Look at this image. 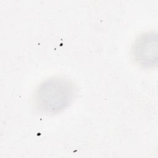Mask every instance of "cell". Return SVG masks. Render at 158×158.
Masks as SVG:
<instances>
[{
    "label": "cell",
    "mask_w": 158,
    "mask_h": 158,
    "mask_svg": "<svg viewBox=\"0 0 158 158\" xmlns=\"http://www.w3.org/2000/svg\"><path fill=\"white\" fill-rule=\"evenodd\" d=\"M76 94L77 88L72 81L64 77H53L38 86L34 94V102L41 112L57 114L70 105Z\"/></svg>",
    "instance_id": "cell-1"
},
{
    "label": "cell",
    "mask_w": 158,
    "mask_h": 158,
    "mask_svg": "<svg viewBox=\"0 0 158 158\" xmlns=\"http://www.w3.org/2000/svg\"><path fill=\"white\" fill-rule=\"evenodd\" d=\"M158 38L154 31L140 35L133 43L131 55L135 62L145 69L154 68L157 63Z\"/></svg>",
    "instance_id": "cell-2"
}]
</instances>
